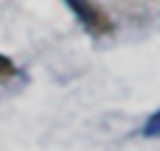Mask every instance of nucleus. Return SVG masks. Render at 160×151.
I'll return each instance as SVG.
<instances>
[{"instance_id":"f257e3e1","label":"nucleus","mask_w":160,"mask_h":151,"mask_svg":"<svg viewBox=\"0 0 160 151\" xmlns=\"http://www.w3.org/2000/svg\"><path fill=\"white\" fill-rule=\"evenodd\" d=\"M143 134H160V112H158V115H152V120L146 123Z\"/></svg>"}]
</instances>
